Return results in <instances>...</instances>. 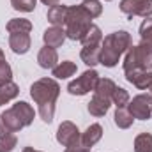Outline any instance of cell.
I'll return each instance as SVG.
<instances>
[{
	"label": "cell",
	"instance_id": "1",
	"mask_svg": "<svg viewBox=\"0 0 152 152\" xmlns=\"http://www.w3.org/2000/svg\"><path fill=\"white\" fill-rule=\"evenodd\" d=\"M60 96V85L53 78H41L30 85V97L37 103L39 117L42 122L51 124L55 117V104Z\"/></svg>",
	"mask_w": 152,
	"mask_h": 152
},
{
	"label": "cell",
	"instance_id": "2",
	"mask_svg": "<svg viewBox=\"0 0 152 152\" xmlns=\"http://www.w3.org/2000/svg\"><path fill=\"white\" fill-rule=\"evenodd\" d=\"M133 46V37L127 30H117L103 37L99 64L104 67H115L120 62V57Z\"/></svg>",
	"mask_w": 152,
	"mask_h": 152
},
{
	"label": "cell",
	"instance_id": "3",
	"mask_svg": "<svg viewBox=\"0 0 152 152\" xmlns=\"http://www.w3.org/2000/svg\"><path fill=\"white\" fill-rule=\"evenodd\" d=\"M92 25L90 14L81 7V5H69L67 9V18H66V36L71 41H81L87 30Z\"/></svg>",
	"mask_w": 152,
	"mask_h": 152
},
{
	"label": "cell",
	"instance_id": "4",
	"mask_svg": "<svg viewBox=\"0 0 152 152\" xmlns=\"http://www.w3.org/2000/svg\"><path fill=\"white\" fill-rule=\"evenodd\" d=\"M122 69L124 73H131V71H152V48L147 42H140V44H133L124 57L122 62Z\"/></svg>",
	"mask_w": 152,
	"mask_h": 152
},
{
	"label": "cell",
	"instance_id": "5",
	"mask_svg": "<svg viewBox=\"0 0 152 152\" xmlns=\"http://www.w3.org/2000/svg\"><path fill=\"white\" fill-rule=\"evenodd\" d=\"M99 78H101L99 73H97L94 67H90V69H87L85 73H81L76 80L69 81L67 92H69L71 96H87L88 92H94L96 83H97Z\"/></svg>",
	"mask_w": 152,
	"mask_h": 152
},
{
	"label": "cell",
	"instance_id": "6",
	"mask_svg": "<svg viewBox=\"0 0 152 152\" xmlns=\"http://www.w3.org/2000/svg\"><path fill=\"white\" fill-rule=\"evenodd\" d=\"M127 110L133 115V118L149 120L152 117V96L151 94H138V96H134L129 101Z\"/></svg>",
	"mask_w": 152,
	"mask_h": 152
},
{
	"label": "cell",
	"instance_id": "7",
	"mask_svg": "<svg viewBox=\"0 0 152 152\" xmlns=\"http://www.w3.org/2000/svg\"><path fill=\"white\" fill-rule=\"evenodd\" d=\"M120 11L127 18H133V16L151 18L152 0H120Z\"/></svg>",
	"mask_w": 152,
	"mask_h": 152
},
{
	"label": "cell",
	"instance_id": "8",
	"mask_svg": "<svg viewBox=\"0 0 152 152\" xmlns=\"http://www.w3.org/2000/svg\"><path fill=\"white\" fill-rule=\"evenodd\" d=\"M80 138H81V133L78 129V126L73 124L71 120H66L58 126L57 129V142L62 145V147H75L80 145Z\"/></svg>",
	"mask_w": 152,
	"mask_h": 152
},
{
	"label": "cell",
	"instance_id": "9",
	"mask_svg": "<svg viewBox=\"0 0 152 152\" xmlns=\"http://www.w3.org/2000/svg\"><path fill=\"white\" fill-rule=\"evenodd\" d=\"M11 110L14 112V115L18 117V120L23 124V127H28L34 118H36V110L32 108V104H28L27 101H18L11 106Z\"/></svg>",
	"mask_w": 152,
	"mask_h": 152
},
{
	"label": "cell",
	"instance_id": "10",
	"mask_svg": "<svg viewBox=\"0 0 152 152\" xmlns=\"http://www.w3.org/2000/svg\"><path fill=\"white\" fill-rule=\"evenodd\" d=\"M101 138H103V126H101V124H90V126L81 133L80 145L85 147V149H90V147H94Z\"/></svg>",
	"mask_w": 152,
	"mask_h": 152
},
{
	"label": "cell",
	"instance_id": "11",
	"mask_svg": "<svg viewBox=\"0 0 152 152\" xmlns=\"http://www.w3.org/2000/svg\"><path fill=\"white\" fill-rule=\"evenodd\" d=\"M30 46H32L30 34H9V48L12 50V53L25 55L28 53Z\"/></svg>",
	"mask_w": 152,
	"mask_h": 152
},
{
	"label": "cell",
	"instance_id": "12",
	"mask_svg": "<svg viewBox=\"0 0 152 152\" xmlns=\"http://www.w3.org/2000/svg\"><path fill=\"white\" fill-rule=\"evenodd\" d=\"M67 39L66 36V30L62 27H50L44 30L42 34V41H44V46H50V48H60L64 44V41Z\"/></svg>",
	"mask_w": 152,
	"mask_h": 152
},
{
	"label": "cell",
	"instance_id": "13",
	"mask_svg": "<svg viewBox=\"0 0 152 152\" xmlns=\"http://www.w3.org/2000/svg\"><path fill=\"white\" fill-rule=\"evenodd\" d=\"M124 75L126 80L138 90H149V87L152 85V71H131Z\"/></svg>",
	"mask_w": 152,
	"mask_h": 152
},
{
	"label": "cell",
	"instance_id": "14",
	"mask_svg": "<svg viewBox=\"0 0 152 152\" xmlns=\"http://www.w3.org/2000/svg\"><path fill=\"white\" fill-rule=\"evenodd\" d=\"M37 64L42 69H53L58 64V53L55 48L50 46H42L37 53Z\"/></svg>",
	"mask_w": 152,
	"mask_h": 152
},
{
	"label": "cell",
	"instance_id": "15",
	"mask_svg": "<svg viewBox=\"0 0 152 152\" xmlns=\"http://www.w3.org/2000/svg\"><path fill=\"white\" fill-rule=\"evenodd\" d=\"M67 5H62V4H57V5H51L48 9V21L51 23V27H64L66 25V18H67Z\"/></svg>",
	"mask_w": 152,
	"mask_h": 152
},
{
	"label": "cell",
	"instance_id": "16",
	"mask_svg": "<svg viewBox=\"0 0 152 152\" xmlns=\"http://www.w3.org/2000/svg\"><path fill=\"white\" fill-rule=\"evenodd\" d=\"M110 106H112V99H106V97L94 94V97L88 103V113L94 115V117H104L108 113Z\"/></svg>",
	"mask_w": 152,
	"mask_h": 152
},
{
	"label": "cell",
	"instance_id": "17",
	"mask_svg": "<svg viewBox=\"0 0 152 152\" xmlns=\"http://www.w3.org/2000/svg\"><path fill=\"white\" fill-rule=\"evenodd\" d=\"M9 34H30L32 32V21L27 18H12L5 25Z\"/></svg>",
	"mask_w": 152,
	"mask_h": 152
},
{
	"label": "cell",
	"instance_id": "18",
	"mask_svg": "<svg viewBox=\"0 0 152 152\" xmlns=\"http://www.w3.org/2000/svg\"><path fill=\"white\" fill-rule=\"evenodd\" d=\"M76 71H78V67H76L75 62H71V60H64V62H58V64L51 69V75L55 76L57 80H67V78L75 76Z\"/></svg>",
	"mask_w": 152,
	"mask_h": 152
},
{
	"label": "cell",
	"instance_id": "19",
	"mask_svg": "<svg viewBox=\"0 0 152 152\" xmlns=\"http://www.w3.org/2000/svg\"><path fill=\"white\" fill-rule=\"evenodd\" d=\"M99 55H101V46H83L80 51L81 60L88 67H94L99 64Z\"/></svg>",
	"mask_w": 152,
	"mask_h": 152
},
{
	"label": "cell",
	"instance_id": "20",
	"mask_svg": "<svg viewBox=\"0 0 152 152\" xmlns=\"http://www.w3.org/2000/svg\"><path fill=\"white\" fill-rule=\"evenodd\" d=\"M115 88H117V83H115L112 78H99L97 83H96L94 94H97L101 97H106V99H112Z\"/></svg>",
	"mask_w": 152,
	"mask_h": 152
},
{
	"label": "cell",
	"instance_id": "21",
	"mask_svg": "<svg viewBox=\"0 0 152 152\" xmlns=\"http://www.w3.org/2000/svg\"><path fill=\"white\" fill-rule=\"evenodd\" d=\"M20 96V87L14 81H7L4 85H0V106L11 103L12 99H16Z\"/></svg>",
	"mask_w": 152,
	"mask_h": 152
},
{
	"label": "cell",
	"instance_id": "22",
	"mask_svg": "<svg viewBox=\"0 0 152 152\" xmlns=\"http://www.w3.org/2000/svg\"><path fill=\"white\" fill-rule=\"evenodd\" d=\"M80 42L83 46H101V42H103V30L96 23H92L90 28L87 30V34L83 36V39Z\"/></svg>",
	"mask_w": 152,
	"mask_h": 152
},
{
	"label": "cell",
	"instance_id": "23",
	"mask_svg": "<svg viewBox=\"0 0 152 152\" xmlns=\"http://www.w3.org/2000/svg\"><path fill=\"white\" fill-rule=\"evenodd\" d=\"M113 122L118 129H129L133 126L134 118H133V115L129 113L127 108H117L115 115H113Z\"/></svg>",
	"mask_w": 152,
	"mask_h": 152
},
{
	"label": "cell",
	"instance_id": "24",
	"mask_svg": "<svg viewBox=\"0 0 152 152\" xmlns=\"http://www.w3.org/2000/svg\"><path fill=\"white\" fill-rule=\"evenodd\" d=\"M0 117H2V120H4V124H5V127H7L11 133H20V131L23 129V124L18 120V117L14 115V112H12L11 108H7V110L0 115Z\"/></svg>",
	"mask_w": 152,
	"mask_h": 152
},
{
	"label": "cell",
	"instance_id": "25",
	"mask_svg": "<svg viewBox=\"0 0 152 152\" xmlns=\"http://www.w3.org/2000/svg\"><path fill=\"white\" fill-rule=\"evenodd\" d=\"M134 152H152V134L140 133L134 138Z\"/></svg>",
	"mask_w": 152,
	"mask_h": 152
},
{
	"label": "cell",
	"instance_id": "26",
	"mask_svg": "<svg viewBox=\"0 0 152 152\" xmlns=\"http://www.w3.org/2000/svg\"><path fill=\"white\" fill-rule=\"evenodd\" d=\"M131 97H129V92L122 87H117L113 90V96H112V104H115L117 108H127Z\"/></svg>",
	"mask_w": 152,
	"mask_h": 152
},
{
	"label": "cell",
	"instance_id": "27",
	"mask_svg": "<svg viewBox=\"0 0 152 152\" xmlns=\"http://www.w3.org/2000/svg\"><path fill=\"white\" fill-rule=\"evenodd\" d=\"M88 14H90V18L94 20V18H99L101 14H103V5H101V2L99 0H83L81 4H80Z\"/></svg>",
	"mask_w": 152,
	"mask_h": 152
},
{
	"label": "cell",
	"instance_id": "28",
	"mask_svg": "<svg viewBox=\"0 0 152 152\" xmlns=\"http://www.w3.org/2000/svg\"><path fill=\"white\" fill-rule=\"evenodd\" d=\"M140 37L152 48V18H145L140 25Z\"/></svg>",
	"mask_w": 152,
	"mask_h": 152
},
{
	"label": "cell",
	"instance_id": "29",
	"mask_svg": "<svg viewBox=\"0 0 152 152\" xmlns=\"http://www.w3.org/2000/svg\"><path fill=\"white\" fill-rule=\"evenodd\" d=\"M11 5L14 11L20 12H32L37 5V0H11Z\"/></svg>",
	"mask_w": 152,
	"mask_h": 152
},
{
	"label": "cell",
	"instance_id": "30",
	"mask_svg": "<svg viewBox=\"0 0 152 152\" xmlns=\"http://www.w3.org/2000/svg\"><path fill=\"white\" fill-rule=\"evenodd\" d=\"M16 145H18V138L14 133H9L7 136L0 138V152H12Z\"/></svg>",
	"mask_w": 152,
	"mask_h": 152
},
{
	"label": "cell",
	"instance_id": "31",
	"mask_svg": "<svg viewBox=\"0 0 152 152\" xmlns=\"http://www.w3.org/2000/svg\"><path fill=\"white\" fill-rule=\"evenodd\" d=\"M7 81H12V69L7 60H2L0 62V85H4Z\"/></svg>",
	"mask_w": 152,
	"mask_h": 152
},
{
	"label": "cell",
	"instance_id": "32",
	"mask_svg": "<svg viewBox=\"0 0 152 152\" xmlns=\"http://www.w3.org/2000/svg\"><path fill=\"white\" fill-rule=\"evenodd\" d=\"M64 152H92V151H90V149H85V147H81V145H75V147H66Z\"/></svg>",
	"mask_w": 152,
	"mask_h": 152
},
{
	"label": "cell",
	"instance_id": "33",
	"mask_svg": "<svg viewBox=\"0 0 152 152\" xmlns=\"http://www.w3.org/2000/svg\"><path fill=\"white\" fill-rule=\"evenodd\" d=\"M11 131L5 127V124H4V120H2V117H0V138H4V136H7Z\"/></svg>",
	"mask_w": 152,
	"mask_h": 152
},
{
	"label": "cell",
	"instance_id": "34",
	"mask_svg": "<svg viewBox=\"0 0 152 152\" xmlns=\"http://www.w3.org/2000/svg\"><path fill=\"white\" fill-rule=\"evenodd\" d=\"M41 2H42L44 5H50V7H51V5H57L60 0H41Z\"/></svg>",
	"mask_w": 152,
	"mask_h": 152
},
{
	"label": "cell",
	"instance_id": "35",
	"mask_svg": "<svg viewBox=\"0 0 152 152\" xmlns=\"http://www.w3.org/2000/svg\"><path fill=\"white\" fill-rule=\"evenodd\" d=\"M21 152H42V151H36L34 147H25V149H23Z\"/></svg>",
	"mask_w": 152,
	"mask_h": 152
},
{
	"label": "cell",
	"instance_id": "36",
	"mask_svg": "<svg viewBox=\"0 0 152 152\" xmlns=\"http://www.w3.org/2000/svg\"><path fill=\"white\" fill-rule=\"evenodd\" d=\"M2 60H5V55H4V51H2V48H0V62Z\"/></svg>",
	"mask_w": 152,
	"mask_h": 152
},
{
	"label": "cell",
	"instance_id": "37",
	"mask_svg": "<svg viewBox=\"0 0 152 152\" xmlns=\"http://www.w3.org/2000/svg\"><path fill=\"white\" fill-rule=\"evenodd\" d=\"M149 90H151V96H152V85H151V87H149Z\"/></svg>",
	"mask_w": 152,
	"mask_h": 152
},
{
	"label": "cell",
	"instance_id": "38",
	"mask_svg": "<svg viewBox=\"0 0 152 152\" xmlns=\"http://www.w3.org/2000/svg\"><path fill=\"white\" fill-rule=\"evenodd\" d=\"M106 2H110V0H106Z\"/></svg>",
	"mask_w": 152,
	"mask_h": 152
}]
</instances>
